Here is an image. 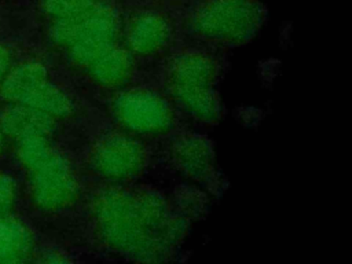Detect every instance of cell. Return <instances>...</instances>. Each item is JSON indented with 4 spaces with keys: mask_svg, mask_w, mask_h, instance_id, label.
Listing matches in <instances>:
<instances>
[{
    "mask_svg": "<svg viewBox=\"0 0 352 264\" xmlns=\"http://www.w3.org/2000/svg\"><path fill=\"white\" fill-rule=\"evenodd\" d=\"M118 30L117 14L100 3L82 15L55 19L50 36L54 43L69 51V56L76 65L85 69L99 52L116 43Z\"/></svg>",
    "mask_w": 352,
    "mask_h": 264,
    "instance_id": "2",
    "label": "cell"
},
{
    "mask_svg": "<svg viewBox=\"0 0 352 264\" xmlns=\"http://www.w3.org/2000/svg\"><path fill=\"white\" fill-rule=\"evenodd\" d=\"M10 62H11V58H10L8 50L6 47L0 45V77L7 72Z\"/></svg>",
    "mask_w": 352,
    "mask_h": 264,
    "instance_id": "18",
    "label": "cell"
},
{
    "mask_svg": "<svg viewBox=\"0 0 352 264\" xmlns=\"http://www.w3.org/2000/svg\"><path fill=\"white\" fill-rule=\"evenodd\" d=\"M85 70L96 84L104 88L122 87L132 77V52L128 48L113 43L99 52Z\"/></svg>",
    "mask_w": 352,
    "mask_h": 264,
    "instance_id": "9",
    "label": "cell"
},
{
    "mask_svg": "<svg viewBox=\"0 0 352 264\" xmlns=\"http://www.w3.org/2000/svg\"><path fill=\"white\" fill-rule=\"evenodd\" d=\"M261 16L256 0H205L194 11L191 26L206 40L235 44L256 32Z\"/></svg>",
    "mask_w": 352,
    "mask_h": 264,
    "instance_id": "4",
    "label": "cell"
},
{
    "mask_svg": "<svg viewBox=\"0 0 352 264\" xmlns=\"http://www.w3.org/2000/svg\"><path fill=\"white\" fill-rule=\"evenodd\" d=\"M91 168L102 177L126 180L138 176L144 164L142 144L128 135H109L96 142L89 153Z\"/></svg>",
    "mask_w": 352,
    "mask_h": 264,
    "instance_id": "7",
    "label": "cell"
},
{
    "mask_svg": "<svg viewBox=\"0 0 352 264\" xmlns=\"http://www.w3.org/2000/svg\"><path fill=\"white\" fill-rule=\"evenodd\" d=\"M100 3V0H43V8L55 19H66L82 15Z\"/></svg>",
    "mask_w": 352,
    "mask_h": 264,
    "instance_id": "16",
    "label": "cell"
},
{
    "mask_svg": "<svg viewBox=\"0 0 352 264\" xmlns=\"http://www.w3.org/2000/svg\"><path fill=\"white\" fill-rule=\"evenodd\" d=\"M179 166L192 177H202L212 166V153L206 142L198 138H184L177 142L173 151Z\"/></svg>",
    "mask_w": 352,
    "mask_h": 264,
    "instance_id": "13",
    "label": "cell"
},
{
    "mask_svg": "<svg viewBox=\"0 0 352 264\" xmlns=\"http://www.w3.org/2000/svg\"><path fill=\"white\" fill-rule=\"evenodd\" d=\"M91 209L102 243L136 260H158L183 232L179 219L165 202L146 190L100 191L92 199Z\"/></svg>",
    "mask_w": 352,
    "mask_h": 264,
    "instance_id": "1",
    "label": "cell"
},
{
    "mask_svg": "<svg viewBox=\"0 0 352 264\" xmlns=\"http://www.w3.org/2000/svg\"><path fill=\"white\" fill-rule=\"evenodd\" d=\"M55 148L50 144L47 136L33 135L18 139L16 153L21 162L25 165L28 170H32L41 162H44Z\"/></svg>",
    "mask_w": 352,
    "mask_h": 264,
    "instance_id": "15",
    "label": "cell"
},
{
    "mask_svg": "<svg viewBox=\"0 0 352 264\" xmlns=\"http://www.w3.org/2000/svg\"><path fill=\"white\" fill-rule=\"evenodd\" d=\"M217 66L212 58L199 52H184L169 66V89L176 100L194 117L214 121L220 104L213 89Z\"/></svg>",
    "mask_w": 352,
    "mask_h": 264,
    "instance_id": "3",
    "label": "cell"
},
{
    "mask_svg": "<svg viewBox=\"0 0 352 264\" xmlns=\"http://www.w3.org/2000/svg\"><path fill=\"white\" fill-rule=\"evenodd\" d=\"M1 143H3V139H1V132H0V150H1Z\"/></svg>",
    "mask_w": 352,
    "mask_h": 264,
    "instance_id": "19",
    "label": "cell"
},
{
    "mask_svg": "<svg viewBox=\"0 0 352 264\" xmlns=\"http://www.w3.org/2000/svg\"><path fill=\"white\" fill-rule=\"evenodd\" d=\"M18 103L41 110L54 118L66 117L73 111V103L70 98L47 78L33 85L19 99Z\"/></svg>",
    "mask_w": 352,
    "mask_h": 264,
    "instance_id": "12",
    "label": "cell"
},
{
    "mask_svg": "<svg viewBox=\"0 0 352 264\" xmlns=\"http://www.w3.org/2000/svg\"><path fill=\"white\" fill-rule=\"evenodd\" d=\"M47 78V72L37 62H26L11 70L0 88L1 96L10 102L18 103L19 99L37 82Z\"/></svg>",
    "mask_w": 352,
    "mask_h": 264,
    "instance_id": "14",
    "label": "cell"
},
{
    "mask_svg": "<svg viewBox=\"0 0 352 264\" xmlns=\"http://www.w3.org/2000/svg\"><path fill=\"white\" fill-rule=\"evenodd\" d=\"M1 131L15 139L40 135L48 136L55 128L52 116L34 107L18 103L0 116Z\"/></svg>",
    "mask_w": 352,
    "mask_h": 264,
    "instance_id": "10",
    "label": "cell"
},
{
    "mask_svg": "<svg viewBox=\"0 0 352 264\" xmlns=\"http://www.w3.org/2000/svg\"><path fill=\"white\" fill-rule=\"evenodd\" d=\"M15 201V183L6 175L0 173V214L10 212Z\"/></svg>",
    "mask_w": 352,
    "mask_h": 264,
    "instance_id": "17",
    "label": "cell"
},
{
    "mask_svg": "<svg viewBox=\"0 0 352 264\" xmlns=\"http://www.w3.org/2000/svg\"><path fill=\"white\" fill-rule=\"evenodd\" d=\"M29 172L33 201L43 210L63 209L77 198V177L67 160L56 150Z\"/></svg>",
    "mask_w": 352,
    "mask_h": 264,
    "instance_id": "6",
    "label": "cell"
},
{
    "mask_svg": "<svg viewBox=\"0 0 352 264\" xmlns=\"http://www.w3.org/2000/svg\"><path fill=\"white\" fill-rule=\"evenodd\" d=\"M172 37L170 22L157 11L138 14L126 30L128 50L138 55H155L166 48Z\"/></svg>",
    "mask_w": 352,
    "mask_h": 264,
    "instance_id": "8",
    "label": "cell"
},
{
    "mask_svg": "<svg viewBox=\"0 0 352 264\" xmlns=\"http://www.w3.org/2000/svg\"><path fill=\"white\" fill-rule=\"evenodd\" d=\"M114 120L128 132L138 135H161L175 122V113L168 100L160 94L133 88L120 92L113 103Z\"/></svg>",
    "mask_w": 352,
    "mask_h": 264,
    "instance_id": "5",
    "label": "cell"
},
{
    "mask_svg": "<svg viewBox=\"0 0 352 264\" xmlns=\"http://www.w3.org/2000/svg\"><path fill=\"white\" fill-rule=\"evenodd\" d=\"M33 250V238L28 227L18 219L0 214V263H19Z\"/></svg>",
    "mask_w": 352,
    "mask_h": 264,
    "instance_id": "11",
    "label": "cell"
}]
</instances>
